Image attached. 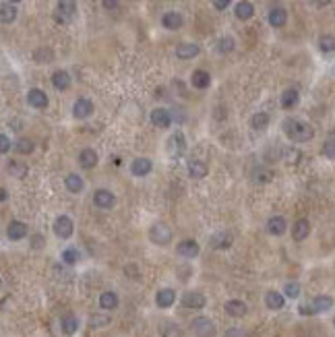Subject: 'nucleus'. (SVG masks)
Segmentation results:
<instances>
[{
	"label": "nucleus",
	"mask_w": 335,
	"mask_h": 337,
	"mask_svg": "<svg viewBox=\"0 0 335 337\" xmlns=\"http://www.w3.org/2000/svg\"><path fill=\"white\" fill-rule=\"evenodd\" d=\"M283 132H286V137L294 143H306L314 137V130L310 124L302 122V120H298V118H286L283 120Z\"/></svg>",
	"instance_id": "obj_1"
},
{
	"label": "nucleus",
	"mask_w": 335,
	"mask_h": 337,
	"mask_svg": "<svg viewBox=\"0 0 335 337\" xmlns=\"http://www.w3.org/2000/svg\"><path fill=\"white\" fill-rule=\"evenodd\" d=\"M333 306V298L331 296H316L312 302H308V304H300V314H319V312H325Z\"/></svg>",
	"instance_id": "obj_2"
},
{
	"label": "nucleus",
	"mask_w": 335,
	"mask_h": 337,
	"mask_svg": "<svg viewBox=\"0 0 335 337\" xmlns=\"http://www.w3.org/2000/svg\"><path fill=\"white\" fill-rule=\"evenodd\" d=\"M165 151H168V155H170L172 159H180L184 155V151H187V139H184V134L180 130H176L172 137L168 139Z\"/></svg>",
	"instance_id": "obj_3"
},
{
	"label": "nucleus",
	"mask_w": 335,
	"mask_h": 337,
	"mask_svg": "<svg viewBox=\"0 0 335 337\" xmlns=\"http://www.w3.org/2000/svg\"><path fill=\"white\" fill-rule=\"evenodd\" d=\"M77 15V5L71 3V0H64V3H58L56 5V13H54V21L58 25H66L75 19Z\"/></svg>",
	"instance_id": "obj_4"
},
{
	"label": "nucleus",
	"mask_w": 335,
	"mask_h": 337,
	"mask_svg": "<svg viewBox=\"0 0 335 337\" xmlns=\"http://www.w3.org/2000/svg\"><path fill=\"white\" fill-rule=\"evenodd\" d=\"M149 238H151V242L157 244V246H168L172 242V230L165 224H155L151 230H149Z\"/></svg>",
	"instance_id": "obj_5"
},
{
	"label": "nucleus",
	"mask_w": 335,
	"mask_h": 337,
	"mask_svg": "<svg viewBox=\"0 0 335 337\" xmlns=\"http://www.w3.org/2000/svg\"><path fill=\"white\" fill-rule=\"evenodd\" d=\"M191 329L199 337H211V335H215V323L211 321V318H207V316H197L195 321L191 323Z\"/></svg>",
	"instance_id": "obj_6"
},
{
	"label": "nucleus",
	"mask_w": 335,
	"mask_h": 337,
	"mask_svg": "<svg viewBox=\"0 0 335 337\" xmlns=\"http://www.w3.org/2000/svg\"><path fill=\"white\" fill-rule=\"evenodd\" d=\"M75 232V224L69 215H58L56 217V222H54V234L58 236V238L66 240V238H71Z\"/></svg>",
	"instance_id": "obj_7"
},
{
	"label": "nucleus",
	"mask_w": 335,
	"mask_h": 337,
	"mask_svg": "<svg viewBox=\"0 0 335 337\" xmlns=\"http://www.w3.org/2000/svg\"><path fill=\"white\" fill-rule=\"evenodd\" d=\"M93 114V102L87 97H79L77 102L73 104V116L79 118V120H85Z\"/></svg>",
	"instance_id": "obj_8"
},
{
	"label": "nucleus",
	"mask_w": 335,
	"mask_h": 337,
	"mask_svg": "<svg viewBox=\"0 0 335 337\" xmlns=\"http://www.w3.org/2000/svg\"><path fill=\"white\" fill-rule=\"evenodd\" d=\"M207 304V298L201 294V292H187L182 296V306L187 308H193V310H199Z\"/></svg>",
	"instance_id": "obj_9"
},
{
	"label": "nucleus",
	"mask_w": 335,
	"mask_h": 337,
	"mask_svg": "<svg viewBox=\"0 0 335 337\" xmlns=\"http://www.w3.org/2000/svg\"><path fill=\"white\" fill-rule=\"evenodd\" d=\"M176 252L184 259H195V257H199L201 246L197 244V240H182V242H178Z\"/></svg>",
	"instance_id": "obj_10"
},
{
	"label": "nucleus",
	"mask_w": 335,
	"mask_h": 337,
	"mask_svg": "<svg viewBox=\"0 0 335 337\" xmlns=\"http://www.w3.org/2000/svg\"><path fill=\"white\" fill-rule=\"evenodd\" d=\"M93 203L99 209H110L116 203V197L110 191H106V189H99V191L93 193Z\"/></svg>",
	"instance_id": "obj_11"
},
{
	"label": "nucleus",
	"mask_w": 335,
	"mask_h": 337,
	"mask_svg": "<svg viewBox=\"0 0 335 337\" xmlns=\"http://www.w3.org/2000/svg\"><path fill=\"white\" fill-rule=\"evenodd\" d=\"M151 124L157 128H168L172 124V114L168 112L165 108H155L151 110Z\"/></svg>",
	"instance_id": "obj_12"
},
{
	"label": "nucleus",
	"mask_w": 335,
	"mask_h": 337,
	"mask_svg": "<svg viewBox=\"0 0 335 337\" xmlns=\"http://www.w3.org/2000/svg\"><path fill=\"white\" fill-rule=\"evenodd\" d=\"M153 170V165H151V159H147V157H137L135 161L130 163V172H132V176H139V178H143V176H147L149 172Z\"/></svg>",
	"instance_id": "obj_13"
},
{
	"label": "nucleus",
	"mask_w": 335,
	"mask_h": 337,
	"mask_svg": "<svg viewBox=\"0 0 335 337\" xmlns=\"http://www.w3.org/2000/svg\"><path fill=\"white\" fill-rule=\"evenodd\" d=\"M182 23H184L182 15H180V13H176V11H168V13H163V17H161V25H163L165 29H170V31L180 29V27H182Z\"/></svg>",
	"instance_id": "obj_14"
},
{
	"label": "nucleus",
	"mask_w": 335,
	"mask_h": 337,
	"mask_svg": "<svg viewBox=\"0 0 335 337\" xmlns=\"http://www.w3.org/2000/svg\"><path fill=\"white\" fill-rule=\"evenodd\" d=\"M232 240H234V238H232L230 232H217V234L211 236L209 244H211V248H215V250H226V248L232 246Z\"/></svg>",
	"instance_id": "obj_15"
},
{
	"label": "nucleus",
	"mask_w": 335,
	"mask_h": 337,
	"mask_svg": "<svg viewBox=\"0 0 335 337\" xmlns=\"http://www.w3.org/2000/svg\"><path fill=\"white\" fill-rule=\"evenodd\" d=\"M308 234H310V224H308V220H298L294 226H292V238L296 240V242H302V240H306L308 238Z\"/></svg>",
	"instance_id": "obj_16"
},
{
	"label": "nucleus",
	"mask_w": 335,
	"mask_h": 337,
	"mask_svg": "<svg viewBox=\"0 0 335 337\" xmlns=\"http://www.w3.org/2000/svg\"><path fill=\"white\" fill-rule=\"evenodd\" d=\"M27 104L31 108H38V110H44L48 106V95L42 91V89H31L27 93Z\"/></svg>",
	"instance_id": "obj_17"
},
{
	"label": "nucleus",
	"mask_w": 335,
	"mask_h": 337,
	"mask_svg": "<svg viewBox=\"0 0 335 337\" xmlns=\"http://www.w3.org/2000/svg\"><path fill=\"white\" fill-rule=\"evenodd\" d=\"M286 230H288V224L281 215L269 217V222H267V232H269L271 236H281V234H286Z\"/></svg>",
	"instance_id": "obj_18"
},
{
	"label": "nucleus",
	"mask_w": 335,
	"mask_h": 337,
	"mask_svg": "<svg viewBox=\"0 0 335 337\" xmlns=\"http://www.w3.org/2000/svg\"><path fill=\"white\" fill-rule=\"evenodd\" d=\"M7 236H9V238L11 240H23L25 238V236H27V226L23 224V222H11L9 224V228H7Z\"/></svg>",
	"instance_id": "obj_19"
},
{
	"label": "nucleus",
	"mask_w": 335,
	"mask_h": 337,
	"mask_svg": "<svg viewBox=\"0 0 335 337\" xmlns=\"http://www.w3.org/2000/svg\"><path fill=\"white\" fill-rule=\"evenodd\" d=\"M199 52H201V48H199L197 44H180V46L176 48V58H180V60H191V58L199 56Z\"/></svg>",
	"instance_id": "obj_20"
},
{
	"label": "nucleus",
	"mask_w": 335,
	"mask_h": 337,
	"mask_svg": "<svg viewBox=\"0 0 335 337\" xmlns=\"http://www.w3.org/2000/svg\"><path fill=\"white\" fill-rule=\"evenodd\" d=\"M226 312L230 316H234V318H240V316H244L248 312V306L244 304L242 300H228L226 302Z\"/></svg>",
	"instance_id": "obj_21"
},
{
	"label": "nucleus",
	"mask_w": 335,
	"mask_h": 337,
	"mask_svg": "<svg viewBox=\"0 0 335 337\" xmlns=\"http://www.w3.org/2000/svg\"><path fill=\"white\" fill-rule=\"evenodd\" d=\"M174 300H176L174 290L163 288V290H159V292H157V296H155V304H157L159 308H170V306L174 304Z\"/></svg>",
	"instance_id": "obj_22"
},
{
	"label": "nucleus",
	"mask_w": 335,
	"mask_h": 337,
	"mask_svg": "<svg viewBox=\"0 0 335 337\" xmlns=\"http://www.w3.org/2000/svg\"><path fill=\"white\" fill-rule=\"evenodd\" d=\"M207 172H209V167H207L205 161H201V159H191L189 161V174H191V178L201 180V178L207 176Z\"/></svg>",
	"instance_id": "obj_23"
},
{
	"label": "nucleus",
	"mask_w": 335,
	"mask_h": 337,
	"mask_svg": "<svg viewBox=\"0 0 335 337\" xmlns=\"http://www.w3.org/2000/svg\"><path fill=\"white\" fill-rule=\"evenodd\" d=\"M71 83H73V79H71V75L66 73V71H56L54 75H52V85L58 89V91H66L71 87Z\"/></svg>",
	"instance_id": "obj_24"
},
{
	"label": "nucleus",
	"mask_w": 335,
	"mask_h": 337,
	"mask_svg": "<svg viewBox=\"0 0 335 337\" xmlns=\"http://www.w3.org/2000/svg\"><path fill=\"white\" fill-rule=\"evenodd\" d=\"M17 19V7L13 3H0V23H13Z\"/></svg>",
	"instance_id": "obj_25"
},
{
	"label": "nucleus",
	"mask_w": 335,
	"mask_h": 337,
	"mask_svg": "<svg viewBox=\"0 0 335 337\" xmlns=\"http://www.w3.org/2000/svg\"><path fill=\"white\" fill-rule=\"evenodd\" d=\"M286 21H288V11L283 7H275V9L269 11V23L273 27H283Z\"/></svg>",
	"instance_id": "obj_26"
},
{
	"label": "nucleus",
	"mask_w": 335,
	"mask_h": 337,
	"mask_svg": "<svg viewBox=\"0 0 335 337\" xmlns=\"http://www.w3.org/2000/svg\"><path fill=\"white\" fill-rule=\"evenodd\" d=\"M191 83L197 89H207L211 85V75L207 71H195L193 77H191Z\"/></svg>",
	"instance_id": "obj_27"
},
{
	"label": "nucleus",
	"mask_w": 335,
	"mask_h": 337,
	"mask_svg": "<svg viewBox=\"0 0 335 337\" xmlns=\"http://www.w3.org/2000/svg\"><path fill=\"white\" fill-rule=\"evenodd\" d=\"M265 304H267V308H269V310H281L283 304H286V298H283L279 292H267Z\"/></svg>",
	"instance_id": "obj_28"
},
{
	"label": "nucleus",
	"mask_w": 335,
	"mask_h": 337,
	"mask_svg": "<svg viewBox=\"0 0 335 337\" xmlns=\"http://www.w3.org/2000/svg\"><path fill=\"white\" fill-rule=\"evenodd\" d=\"M79 163H81V167H85V170H91L97 163V153L93 149H83L79 155Z\"/></svg>",
	"instance_id": "obj_29"
},
{
	"label": "nucleus",
	"mask_w": 335,
	"mask_h": 337,
	"mask_svg": "<svg viewBox=\"0 0 335 337\" xmlns=\"http://www.w3.org/2000/svg\"><path fill=\"white\" fill-rule=\"evenodd\" d=\"M298 99H300V95H298L296 89H286L281 93V108L283 110H292L298 104Z\"/></svg>",
	"instance_id": "obj_30"
},
{
	"label": "nucleus",
	"mask_w": 335,
	"mask_h": 337,
	"mask_svg": "<svg viewBox=\"0 0 335 337\" xmlns=\"http://www.w3.org/2000/svg\"><path fill=\"white\" fill-rule=\"evenodd\" d=\"M64 184L71 193H81L83 189H85V182H83V178L79 174H69L64 178Z\"/></svg>",
	"instance_id": "obj_31"
},
{
	"label": "nucleus",
	"mask_w": 335,
	"mask_h": 337,
	"mask_svg": "<svg viewBox=\"0 0 335 337\" xmlns=\"http://www.w3.org/2000/svg\"><path fill=\"white\" fill-rule=\"evenodd\" d=\"M99 306H102L104 310H114L116 306H118V296H116L114 292H104L102 296H99Z\"/></svg>",
	"instance_id": "obj_32"
},
{
	"label": "nucleus",
	"mask_w": 335,
	"mask_h": 337,
	"mask_svg": "<svg viewBox=\"0 0 335 337\" xmlns=\"http://www.w3.org/2000/svg\"><path fill=\"white\" fill-rule=\"evenodd\" d=\"M7 170H9V174H11L13 178H25V176L29 174V167H27L25 163H21V161H15V159L7 165Z\"/></svg>",
	"instance_id": "obj_33"
},
{
	"label": "nucleus",
	"mask_w": 335,
	"mask_h": 337,
	"mask_svg": "<svg viewBox=\"0 0 335 337\" xmlns=\"http://www.w3.org/2000/svg\"><path fill=\"white\" fill-rule=\"evenodd\" d=\"M253 15H255V7L250 5V3H246V0H244V3H238V5H236V17H238L240 21H248Z\"/></svg>",
	"instance_id": "obj_34"
},
{
	"label": "nucleus",
	"mask_w": 335,
	"mask_h": 337,
	"mask_svg": "<svg viewBox=\"0 0 335 337\" xmlns=\"http://www.w3.org/2000/svg\"><path fill=\"white\" fill-rule=\"evenodd\" d=\"M250 126H253L255 130H265L267 126H269V114H267V112L255 114L253 118H250Z\"/></svg>",
	"instance_id": "obj_35"
},
{
	"label": "nucleus",
	"mask_w": 335,
	"mask_h": 337,
	"mask_svg": "<svg viewBox=\"0 0 335 337\" xmlns=\"http://www.w3.org/2000/svg\"><path fill=\"white\" fill-rule=\"evenodd\" d=\"M60 327H62L64 335H73V333L79 329V321H77V316L66 314V316L62 318V321H60Z\"/></svg>",
	"instance_id": "obj_36"
},
{
	"label": "nucleus",
	"mask_w": 335,
	"mask_h": 337,
	"mask_svg": "<svg viewBox=\"0 0 335 337\" xmlns=\"http://www.w3.org/2000/svg\"><path fill=\"white\" fill-rule=\"evenodd\" d=\"M13 147H15V151H17V153H21V155H27V153H31V151L36 149V145H33V141H31V139H25V137H21V139L17 141Z\"/></svg>",
	"instance_id": "obj_37"
},
{
	"label": "nucleus",
	"mask_w": 335,
	"mask_h": 337,
	"mask_svg": "<svg viewBox=\"0 0 335 337\" xmlns=\"http://www.w3.org/2000/svg\"><path fill=\"white\" fill-rule=\"evenodd\" d=\"M159 333H161V337H182V331L176 323H161Z\"/></svg>",
	"instance_id": "obj_38"
},
{
	"label": "nucleus",
	"mask_w": 335,
	"mask_h": 337,
	"mask_svg": "<svg viewBox=\"0 0 335 337\" xmlns=\"http://www.w3.org/2000/svg\"><path fill=\"white\" fill-rule=\"evenodd\" d=\"M33 58H36V62H40V64H48V62L54 60V52L50 48H40V50H36Z\"/></svg>",
	"instance_id": "obj_39"
},
{
	"label": "nucleus",
	"mask_w": 335,
	"mask_h": 337,
	"mask_svg": "<svg viewBox=\"0 0 335 337\" xmlns=\"http://www.w3.org/2000/svg\"><path fill=\"white\" fill-rule=\"evenodd\" d=\"M271 178H273L271 170H267V167H263V165H259V167H255V170H253V180L255 182L265 184V182H269Z\"/></svg>",
	"instance_id": "obj_40"
},
{
	"label": "nucleus",
	"mask_w": 335,
	"mask_h": 337,
	"mask_svg": "<svg viewBox=\"0 0 335 337\" xmlns=\"http://www.w3.org/2000/svg\"><path fill=\"white\" fill-rule=\"evenodd\" d=\"M234 46H236V42H234V38H222L220 40V44H217V52L220 54H230L232 50H234Z\"/></svg>",
	"instance_id": "obj_41"
},
{
	"label": "nucleus",
	"mask_w": 335,
	"mask_h": 337,
	"mask_svg": "<svg viewBox=\"0 0 335 337\" xmlns=\"http://www.w3.org/2000/svg\"><path fill=\"white\" fill-rule=\"evenodd\" d=\"M79 250L77 248H66L64 252H62V261L66 263V265H77L79 263Z\"/></svg>",
	"instance_id": "obj_42"
},
{
	"label": "nucleus",
	"mask_w": 335,
	"mask_h": 337,
	"mask_svg": "<svg viewBox=\"0 0 335 337\" xmlns=\"http://www.w3.org/2000/svg\"><path fill=\"white\" fill-rule=\"evenodd\" d=\"M281 296L298 298V296H300V283H298V281H290V283H286V288H283V294H281Z\"/></svg>",
	"instance_id": "obj_43"
},
{
	"label": "nucleus",
	"mask_w": 335,
	"mask_h": 337,
	"mask_svg": "<svg viewBox=\"0 0 335 337\" xmlns=\"http://www.w3.org/2000/svg\"><path fill=\"white\" fill-rule=\"evenodd\" d=\"M110 321H112L110 314H93L89 325L91 327H104V325H110Z\"/></svg>",
	"instance_id": "obj_44"
},
{
	"label": "nucleus",
	"mask_w": 335,
	"mask_h": 337,
	"mask_svg": "<svg viewBox=\"0 0 335 337\" xmlns=\"http://www.w3.org/2000/svg\"><path fill=\"white\" fill-rule=\"evenodd\" d=\"M333 36L331 33H327V36H323L321 38V42H319V46H321V52H325V54H329V52H333Z\"/></svg>",
	"instance_id": "obj_45"
},
{
	"label": "nucleus",
	"mask_w": 335,
	"mask_h": 337,
	"mask_svg": "<svg viewBox=\"0 0 335 337\" xmlns=\"http://www.w3.org/2000/svg\"><path fill=\"white\" fill-rule=\"evenodd\" d=\"M323 153H325L329 159L335 157V149H333V132L329 134V139H327V143H325V147H323Z\"/></svg>",
	"instance_id": "obj_46"
},
{
	"label": "nucleus",
	"mask_w": 335,
	"mask_h": 337,
	"mask_svg": "<svg viewBox=\"0 0 335 337\" xmlns=\"http://www.w3.org/2000/svg\"><path fill=\"white\" fill-rule=\"evenodd\" d=\"M283 157H286L288 163H294L300 157V151L298 149H286V151H283Z\"/></svg>",
	"instance_id": "obj_47"
},
{
	"label": "nucleus",
	"mask_w": 335,
	"mask_h": 337,
	"mask_svg": "<svg viewBox=\"0 0 335 337\" xmlns=\"http://www.w3.org/2000/svg\"><path fill=\"white\" fill-rule=\"evenodd\" d=\"M7 151H11V139L7 134H0V155H5Z\"/></svg>",
	"instance_id": "obj_48"
},
{
	"label": "nucleus",
	"mask_w": 335,
	"mask_h": 337,
	"mask_svg": "<svg viewBox=\"0 0 335 337\" xmlns=\"http://www.w3.org/2000/svg\"><path fill=\"white\" fill-rule=\"evenodd\" d=\"M44 244H46V240H44L42 234H36V236L31 238V246H33V248H42Z\"/></svg>",
	"instance_id": "obj_49"
},
{
	"label": "nucleus",
	"mask_w": 335,
	"mask_h": 337,
	"mask_svg": "<svg viewBox=\"0 0 335 337\" xmlns=\"http://www.w3.org/2000/svg\"><path fill=\"white\" fill-rule=\"evenodd\" d=\"M226 337H244V333H242V329L232 327V329H228V331H226Z\"/></svg>",
	"instance_id": "obj_50"
},
{
	"label": "nucleus",
	"mask_w": 335,
	"mask_h": 337,
	"mask_svg": "<svg viewBox=\"0 0 335 337\" xmlns=\"http://www.w3.org/2000/svg\"><path fill=\"white\" fill-rule=\"evenodd\" d=\"M102 5H104V9H108V11H114V9H118V7H120L118 3H116V0H104Z\"/></svg>",
	"instance_id": "obj_51"
},
{
	"label": "nucleus",
	"mask_w": 335,
	"mask_h": 337,
	"mask_svg": "<svg viewBox=\"0 0 335 337\" xmlns=\"http://www.w3.org/2000/svg\"><path fill=\"white\" fill-rule=\"evenodd\" d=\"M228 0H215V3H213V7L217 9V11H224V9H228Z\"/></svg>",
	"instance_id": "obj_52"
},
{
	"label": "nucleus",
	"mask_w": 335,
	"mask_h": 337,
	"mask_svg": "<svg viewBox=\"0 0 335 337\" xmlns=\"http://www.w3.org/2000/svg\"><path fill=\"white\" fill-rule=\"evenodd\" d=\"M7 199H9V193H7V189H3V187H0V203H5Z\"/></svg>",
	"instance_id": "obj_53"
}]
</instances>
